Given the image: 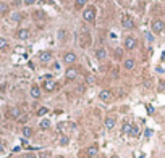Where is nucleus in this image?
<instances>
[{
  "instance_id": "obj_21",
  "label": "nucleus",
  "mask_w": 165,
  "mask_h": 158,
  "mask_svg": "<svg viewBox=\"0 0 165 158\" xmlns=\"http://www.w3.org/2000/svg\"><path fill=\"white\" fill-rule=\"evenodd\" d=\"M23 136H25L26 139H29V137L33 136V129H31L29 126H25V128H23Z\"/></svg>"
},
{
  "instance_id": "obj_15",
  "label": "nucleus",
  "mask_w": 165,
  "mask_h": 158,
  "mask_svg": "<svg viewBox=\"0 0 165 158\" xmlns=\"http://www.w3.org/2000/svg\"><path fill=\"white\" fill-rule=\"evenodd\" d=\"M50 126H52V123L49 120H42L41 123H39V128L42 129V131H47V129H50Z\"/></svg>"
},
{
  "instance_id": "obj_7",
  "label": "nucleus",
  "mask_w": 165,
  "mask_h": 158,
  "mask_svg": "<svg viewBox=\"0 0 165 158\" xmlns=\"http://www.w3.org/2000/svg\"><path fill=\"white\" fill-rule=\"evenodd\" d=\"M16 37L19 39V41H28V39H29V31L25 29V27H23V29H18L16 31Z\"/></svg>"
},
{
  "instance_id": "obj_14",
  "label": "nucleus",
  "mask_w": 165,
  "mask_h": 158,
  "mask_svg": "<svg viewBox=\"0 0 165 158\" xmlns=\"http://www.w3.org/2000/svg\"><path fill=\"white\" fill-rule=\"evenodd\" d=\"M31 97H33V98H39V97H41V89H39L37 86H33V87H31Z\"/></svg>"
},
{
  "instance_id": "obj_16",
  "label": "nucleus",
  "mask_w": 165,
  "mask_h": 158,
  "mask_svg": "<svg viewBox=\"0 0 165 158\" xmlns=\"http://www.w3.org/2000/svg\"><path fill=\"white\" fill-rule=\"evenodd\" d=\"M128 134H130L131 137H138L139 136V128H138V126H134V124H131L130 132H128Z\"/></svg>"
},
{
  "instance_id": "obj_35",
  "label": "nucleus",
  "mask_w": 165,
  "mask_h": 158,
  "mask_svg": "<svg viewBox=\"0 0 165 158\" xmlns=\"http://www.w3.org/2000/svg\"><path fill=\"white\" fill-rule=\"evenodd\" d=\"M58 158H63V157H58Z\"/></svg>"
},
{
  "instance_id": "obj_27",
  "label": "nucleus",
  "mask_w": 165,
  "mask_h": 158,
  "mask_svg": "<svg viewBox=\"0 0 165 158\" xmlns=\"http://www.w3.org/2000/svg\"><path fill=\"white\" fill-rule=\"evenodd\" d=\"M86 3H87V0H76V7H78V8L79 7H84Z\"/></svg>"
},
{
  "instance_id": "obj_33",
  "label": "nucleus",
  "mask_w": 165,
  "mask_h": 158,
  "mask_svg": "<svg viewBox=\"0 0 165 158\" xmlns=\"http://www.w3.org/2000/svg\"><path fill=\"white\" fill-rule=\"evenodd\" d=\"M25 158H36V155H34V153H26Z\"/></svg>"
},
{
  "instance_id": "obj_13",
  "label": "nucleus",
  "mask_w": 165,
  "mask_h": 158,
  "mask_svg": "<svg viewBox=\"0 0 165 158\" xmlns=\"http://www.w3.org/2000/svg\"><path fill=\"white\" fill-rule=\"evenodd\" d=\"M8 116H10V118H15V120H18V118L21 116V110H19L18 106H13V108H10Z\"/></svg>"
},
{
  "instance_id": "obj_18",
  "label": "nucleus",
  "mask_w": 165,
  "mask_h": 158,
  "mask_svg": "<svg viewBox=\"0 0 165 158\" xmlns=\"http://www.w3.org/2000/svg\"><path fill=\"white\" fill-rule=\"evenodd\" d=\"M8 3H5V2H0V15H7L8 13Z\"/></svg>"
},
{
  "instance_id": "obj_4",
  "label": "nucleus",
  "mask_w": 165,
  "mask_h": 158,
  "mask_svg": "<svg viewBox=\"0 0 165 158\" xmlns=\"http://www.w3.org/2000/svg\"><path fill=\"white\" fill-rule=\"evenodd\" d=\"M78 41H79V44H81V47H87V45H91V35L87 32H84L78 37Z\"/></svg>"
},
{
  "instance_id": "obj_9",
  "label": "nucleus",
  "mask_w": 165,
  "mask_h": 158,
  "mask_svg": "<svg viewBox=\"0 0 165 158\" xmlns=\"http://www.w3.org/2000/svg\"><path fill=\"white\" fill-rule=\"evenodd\" d=\"M52 58H54V55H52V52H49V50H47V52H41V53H39V60H41L42 63L50 61Z\"/></svg>"
},
{
  "instance_id": "obj_28",
  "label": "nucleus",
  "mask_w": 165,
  "mask_h": 158,
  "mask_svg": "<svg viewBox=\"0 0 165 158\" xmlns=\"http://www.w3.org/2000/svg\"><path fill=\"white\" fill-rule=\"evenodd\" d=\"M122 53H123V50H122V49H116V50H115V57H118V58H120V57H122Z\"/></svg>"
},
{
  "instance_id": "obj_17",
  "label": "nucleus",
  "mask_w": 165,
  "mask_h": 158,
  "mask_svg": "<svg viewBox=\"0 0 165 158\" xmlns=\"http://www.w3.org/2000/svg\"><path fill=\"white\" fill-rule=\"evenodd\" d=\"M97 153H99V148L96 147V145L87 148V157H97Z\"/></svg>"
},
{
  "instance_id": "obj_31",
  "label": "nucleus",
  "mask_w": 165,
  "mask_h": 158,
  "mask_svg": "<svg viewBox=\"0 0 165 158\" xmlns=\"http://www.w3.org/2000/svg\"><path fill=\"white\" fill-rule=\"evenodd\" d=\"M3 152H5V144L0 142V153H3Z\"/></svg>"
},
{
  "instance_id": "obj_22",
  "label": "nucleus",
  "mask_w": 165,
  "mask_h": 158,
  "mask_svg": "<svg viewBox=\"0 0 165 158\" xmlns=\"http://www.w3.org/2000/svg\"><path fill=\"white\" fill-rule=\"evenodd\" d=\"M10 21H15V23H18V21H21V15L19 13H11V16H10Z\"/></svg>"
},
{
  "instance_id": "obj_23",
  "label": "nucleus",
  "mask_w": 165,
  "mask_h": 158,
  "mask_svg": "<svg viewBox=\"0 0 165 158\" xmlns=\"http://www.w3.org/2000/svg\"><path fill=\"white\" fill-rule=\"evenodd\" d=\"M47 113H49V108H47V106H41V108L37 110V116H46Z\"/></svg>"
},
{
  "instance_id": "obj_3",
  "label": "nucleus",
  "mask_w": 165,
  "mask_h": 158,
  "mask_svg": "<svg viewBox=\"0 0 165 158\" xmlns=\"http://www.w3.org/2000/svg\"><path fill=\"white\" fill-rule=\"evenodd\" d=\"M164 27H165V23L162 19H154V21H152V31H154V32H162Z\"/></svg>"
},
{
  "instance_id": "obj_25",
  "label": "nucleus",
  "mask_w": 165,
  "mask_h": 158,
  "mask_svg": "<svg viewBox=\"0 0 165 158\" xmlns=\"http://www.w3.org/2000/svg\"><path fill=\"white\" fill-rule=\"evenodd\" d=\"M68 142H70V139H68L66 136H62V137H60V145H68Z\"/></svg>"
},
{
  "instance_id": "obj_32",
  "label": "nucleus",
  "mask_w": 165,
  "mask_h": 158,
  "mask_svg": "<svg viewBox=\"0 0 165 158\" xmlns=\"http://www.w3.org/2000/svg\"><path fill=\"white\" fill-rule=\"evenodd\" d=\"M23 2H25L26 5H33V3L36 2V0H23Z\"/></svg>"
},
{
  "instance_id": "obj_10",
  "label": "nucleus",
  "mask_w": 165,
  "mask_h": 158,
  "mask_svg": "<svg viewBox=\"0 0 165 158\" xmlns=\"http://www.w3.org/2000/svg\"><path fill=\"white\" fill-rule=\"evenodd\" d=\"M63 61H65L66 65H73V63L76 61V55H75V52H68V53H65V57H63Z\"/></svg>"
},
{
  "instance_id": "obj_20",
  "label": "nucleus",
  "mask_w": 165,
  "mask_h": 158,
  "mask_svg": "<svg viewBox=\"0 0 165 158\" xmlns=\"http://www.w3.org/2000/svg\"><path fill=\"white\" fill-rule=\"evenodd\" d=\"M44 89H46L47 92H52V90L55 89V82L54 81H47L46 84H44Z\"/></svg>"
},
{
  "instance_id": "obj_34",
  "label": "nucleus",
  "mask_w": 165,
  "mask_h": 158,
  "mask_svg": "<svg viewBox=\"0 0 165 158\" xmlns=\"http://www.w3.org/2000/svg\"><path fill=\"white\" fill-rule=\"evenodd\" d=\"M146 136H147V137L152 136V131H151V129H147V131H146Z\"/></svg>"
},
{
  "instance_id": "obj_30",
  "label": "nucleus",
  "mask_w": 165,
  "mask_h": 158,
  "mask_svg": "<svg viewBox=\"0 0 165 158\" xmlns=\"http://www.w3.org/2000/svg\"><path fill=\"white\" fill-rule=\"evenodd\" d=\"M65 31H58V37H60V41H63V37H65Z\"/></svg>"
},
{
  "instance_id": "obj_6",
  "label": "nucleus",
  "mask_w": 165,
  "mask_h": 158,
  "mask_svg": "<svg viewBox=\"0 0 165 158\" xmlns=\"http://www.w3.org/2000/svg\"><path fill=\"white\" fill-rule=\"evenodd\" d=\"M99 98L102 102H110L112 100V92L108 89H105V90H100L99 92Z\"/></svg>"
},
{
  "instance_id": "obj_11",
  "label": "nucleus",
  "mask_w": 165,
  "mask_h": 158,
  "mask_svg": "<svg viewBox=\"0 0 165 158\" xmlns=\"http://www.w3.org/2000/svg\"><path fill=\"white\" fill-rule=\"evenodd\" d=\"M123 66H125V69H126V71H131V69H134V66H136V61H134V58H126V60L123 61Z\"/></svg>"
},
{
  "instance_id": "obj_19",
  "label": "nucleus",
  "mask_w": 165,
  "mask_h": 158,
  "mask_svg": "<svg viewBox=\"0 0 165 158\" xmlns=\"http://www.w3.org/2000/svg\"><path fill=\"white\" fill-rule=\"evenodd\" d=\"M96 57H97V60H104V58L107 57V52H105V49H99L97 52H96Z\"/></svg>"
},
{
  "instance_id": "obj_2",
  "label": "nucleus",
  "mask_w": 165,
  "mask_h": 158,
  "mask_svg": "<svg viewBox=\"0 0 165 158\" xmlns=\"http://www.w3.org/2000/svg\"><path fill=\"white\" fill-rule=\"evenodd\" d=\"M76 78H78V69L73 68V66L65 71V79L66 81H73V79H76Z\"/></svg>"
},
{
  "instance_id": "obj_12",
  "label": "nucleus",
  "mask_w": 165,
  "mask_h": 158,
  "mask_svg": "<svg viewBox=\"0 0 165 158\" xmlns=\"http://www.w3.org/2000/svg\"><path fill=\"white\" fill-rule=\"evenodd\" d=\"M115 124H116V120H115L113 116H108L107 120L104 121V126H105V129H108V131H110V129H113Z\"/></svg>"
},
{
  "instance_id": "obj_29",
  "label": "nucleus",
  "mask_w": 165,
  "mask_h": 158,
  "mask_svg": "<svg viewBox=\"0 0 165 158\" xmlns=\"http://www.w3.org/2000/svg\"><path fill=\"white\" fill-rule=\"evenodd\" d=\"M146 39H147L149 42H152V41H154V35H152V34H149V32H146Z\"/></svg>"
},
{
  "instance_id": "obj_1",
  "label": "nucleus",
  "mask_w": 165,
  "mask_h": 158,
  "mask_svg": "<svg viewBox=\"0 0 165 158\" xmlns=\"http://www.w3.org/2000/svg\"><path fill=\"white\" fill-rule=\"evenodd\" d=\"M83 18L86 19V21L92 23V21H94V18H96V10L92 8V7H91V8H86V10H84V13H83Z\"/></svg>"
},
{
  "instance_id": "obj_8",
  "label": "nucleus",
  "mask_w": 165,
  "mask_h": 158,
  "mask_svg": "<svg viewBox=\"0 0 165 158\" xmlns=\"http://www.w3.org/2000/svg\"><path fill=\"white\" fill-rule=\"evenodd\" d=\"M122 26L125 27V29H133V27H134V21H133L130 16H125L122 19Z\"/></svg>"
},
{
  "instance_id": "obj_24",
  "label": "nucleus",
  "mask_w": 165,
  "mask_h": 158,
  "mask_svg": "<svg viewBox=\"0 0 165 158\" xmlns=\"http://www.w3.org/2000/svg\"><path fill=\"white\" fill-rule=\"evenodd\" d=\"M7 45H8V41H7V39H3V37H0V50L5 49Z\"/></svg>"
},
{
  "instance_id": "obj_5",
  "label": "nucleus",
  "mask_w": 165,
  "mask_h": 158,
  "mask_svg": "<svg viewBox=\"0 0 165 158\" xmlns=\"http://www.w3.org/2000/svg\"><path fill=\"white\" fill-rule=\"evenodd\" d=\"M123 45H125V49H126V50H133L136 45H138V42H136L134 37H126V39H125V44Z\"/></svg>"
},
{
  "instance_id": "obj_26",
  "label": "nucleus",
  "mask_w": 165,
  "mask_h": 158,
  "mask_svg": "<svg viewBox=\"0 0 165 158\" xmlns=\"http://www.w3.org/2000/svg\"><path fill=\"white\" fill-rule=\"evenodd\" d=\"M130 128H131L130 123H125V124H123V129H122L123 134H128V132H130Z\"/></svg>"
}]
</instances>
